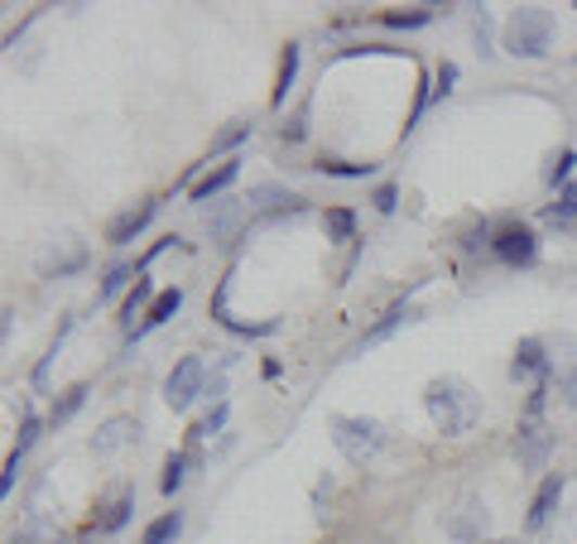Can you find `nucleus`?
Instances as JSON below:
<instances>
[{"label":"nucleus","mask_w":577,"mask_h":544,"mask_svg":"<svg viewBox=\"0 0 577 544\" xmlns=\"http://www.w3.org/2000/svg\"><path fill=\"white\" fill-rule=\"evenodd\" d=\"M476 39H482V53H491V15H476Z\"/></svg>","instance_id":"c9c22d12"},{"label":"nucleus","mask_w":577,"mask_h":544,"mask_svg":"<svg viewBox=\"0 0 577 544\" xmlns=\"http://www.w3.org/2000/svg\"><path fill=\"white\" fill-rule=\"evenodd\" d=\"M371 203H375V213L390 217V213H395V203H399V188H395V184H381V188L371 193Z\"/></svg>","instance_id":"2f4dec72"},{"label":"nucleus","mask_w":577,"mask_h":544,"mask_svg":"<svg viewBox=\"0 0 577 544\" xmlns=\"http://www.w3.org/2000/svg\"><path fill=\"white\" fill-rule=\"evenodd\" d=\"M549 371H553V357H549V347H543L539 338H520V347H515V357H510V376L515 381H549Z\"/></svg>","instance_id":"1a4fd4ad"},{"label":"nucleus","mask_w":577,"mask_h":544,"mask_svg":"<svg viewBox=\"0 0 577 544\" xmlns=\"http://www.w3.org/2000/svg\"><path fill=\"white\" fill-rule=\"evenodd\" d=\"M227 419H231V405H227V400H217V405L193 425V434H188L193 443H188V448H197V443H207L213 434H221V429H227Z\"/></svg>","instance_id":"5701e85b"},{"label":"nucleus","mask_w":577,"mask_h":544,"mask_svg":"<svg viewBox=\"0 0 577 544\" xmlns=\"http://www.w3.org/2000/svg\"><path fill=\"white\" fill-rule=\"evenodd\" d=\"M308 136V116H304V111H298V116L294 121H288V126L280 130V140H284V146H298V140H304Z\"/></svg>","instance_id":"f704fd0d"},{"label":"nucleus","mask_w":577,"mask_h":544,"mask_svg":"<svg viewBox=\"0 0 577 544\" xmlns=\"http://www.w3.org/2000/svg\"><path fill=\"white\" fill-rule=\"evenodd\" d=\"M501 49L515 53V59H543L553 49V10L520 5L501 29Z\"/></svg>","instance_id":"f03ea898"},{"label":"nucleus","mask_w":577,"mask_h":544,"mask_svg":"<svg viewBox=\"0 0 577 544\" xmlns=\"http://www.w3.org/2000/svg\"><path fill=\"white\" fill-rule=\"evenodd\" d=\"M424 409L448 439H462V434H472V425L482 419V395H476L467 381H458V376H438L424 391Z\"/></svg>","instance_id":"f257e3e1"},{"label":"nucleus","mask_w":577,"mask_h":544,"mask_svg":"<svg viewBox=\"0 0 577 544\" xmlns=\"http://www.w3.org/2000/svg\"><path fill=\"white\" fill-rule=\"evenodd\" d=\"M20 463H25V453H15V448H10L5 472H0V496H10V492H15V482H20Z\"/></svg>","instance_id":"7c9ffc66"},{"label":"nucleus","mask_w":577,"mask_h":544,"mask_svg":"<svg viewBox=\"0 0 577 544\" xmlns=\"http://www.w3.org/2000/svg\"><path fill=\"white\" fill-rule=\"evenodd\" d=\"M174 246H179V237H159V241H154V246H150V251H144V255H140V275H150V265H154V261H159V255H164V251H174Z\"/></svg>","instance_id":"473e14b6"},{"label":"nucleus","mask_w":577,"mask_h":544,"mask_svg":"<svg viewBox=\"0 0 577 544\" xmlns=\"http://www.w3.org/2000/svg\"><path fill=\"white\" fill-rule=\"evenodd\" d=\"M323 179H347V184H357V179H371L375 174V164H351V160H318L313 164Z\"/></svg>","instance_id":"a878e982"},{"label":"nucleus","mask_w":577,"mask_h":544,"mask_svg":"<svg viewBox=\"0 0 577 544\" xmlns=\"http://www.w3.org/2000/svg\"><path fill=\"white\" fill-rule=\"evenodd\" d=\"M553 448V434L539 425V419H520L515 429V458L525 463V468H543V458H549Z\"/></svg>","instance_id":"f8f14e48"},{"label":"nucleus","mask_w":577,"mask_h":544,"mask_svg":"<svg viewBox=\"0 0 577 544\" xmlns=\"http://www.w3.org/2000/svg\"><path fill=\"white\" fill-rule=\"evenodd\" d=\"M197 463V448H174L169 458H164V477H159V492L164 496H174L179 486L188 482V468Z\"/></svg>","instance_id":"a211bd4d"},{"label":"nucleus","mask_w":577,"mask_h":544,"mask_svg":"<svg viewBox=\"0 0 577 544\" xmlns=\"http://www.w3.org/2000/svg\"><path fill=\"white\" fill-rule=\"evenodd\" d=\"M231 280H236V265H231L227 275L217 280V290H213V304H207V314H213V324L217 328H227V332H236V338H270V332H280V318H265V324H246V318H236L227 308V299H231Z\"/></svg>","instance_id":"423d86ee"},{"label":"nucleus","mask_w":577,"mask_h":544,"mask_svg":"<svg viewBox=\"0 0 577 544\" xmlns=\"http://www.w3.org/2000/svg\"><path fill=\"white\" fill-rule=\"evenodd\" d=\"M452 87H458V63H443V68H438V83H433V97L443 102V97H448Z\"/></svg>","instance_id":"72a5a7b5"},{"label":"nucleus","mask_w":577,"mask_h":544,"mask_svg":"<svg viewBox=\"0 0 577 544\" xmlns=\"http://www.w3.org/2000/svg\"><path fill=\"white\" fill-rule=\"evenodd\" d=\"M43 434V419H39V409L35 405H25V415H20V439H15V453H29L39 443Z\"/></svg>","instance_id":"cd10ccee"},{"label":"nucleus","mask_w":577,"mask_h":544,"mask_svg":"<svg viewBox=\"0 0 577 544\" xmlns=\"http://www.w3.org/2000/svg\"><path fill=\"white\" fill-rule=\"evenodd\" d=\"M491 255L505 265V270H529V265L539 261V237L529 222H515L505 217L501 227L491 231Z\"/></svg>","instance_id":"20e7f679"},{"label":"nucleus","mask_w":577,"mask_h":544,"mask_svg":"<svg viewBox=\"0 0 577 544\" xmlns=\"http://www.w3.org/2000/svg\"><path fill=\"white\" fill-rule=\"evenodd\" d=\"M179 535H183V510H164L159 520H150V526H144L140 544H174Z\"/></svg>","instance_id":"4be33fe9"},{"label":"nucleus","mask_w":577,"mask_h":544,"mask_svg":"<svg viewBox=\"0 0 577 544\" xmlns=\"http://www.w3.org/2000/svg\"><path fill=\"white\" fill-rule=\"evenodd\" d=\"M539 217L549 222V227H559V231H577V184L563 188V193H559V203H549Z\"/></svg>","instance_id":"6ab92c4d"},{"label":"nucleus","mask_w":577,"mask_h":544,"mask_svg":"<svg viewBox=\"0 0 577 544\" xmlns=\"http://www.w3.org/2000/svg\"><path fill=\"white\" fill-rule=\"evenodd\" d=\"M251 121H231V126L227 130H221V136L213 140V154H227V150H236V146H246V140H251ZM227 160H231V154H227Z\"/></svg>","instance_id":"c85d7f7f"},{"label":"nucleus","mask_w":577,"mask_h":544,"mask_svg":"<svg viewBox=\"0 0 577 544\" xmlns=\"http://www.w3.org/2000/svg\"><path fill=\"white\" fill-rule=\"evenodd\" d=\"M154 217H159V198H140L136 207H126V213H116V217H111L106 241H111V246H130V241H136Z\"/></svg>","instance_id":"6e6552de"},{"label":"nucleus","mask_w":577,"mask_h":544,"mask_svg":"<svg viewBox=\"0 0 577 544\" xmlns=\"http://www.w3.org/2000/svg\"><path fill=\"white\" fill-rule=\"evenodd\" d=\"M491 544H505V540H491Z\"/></svg>","instance_id":"58836bf2"},{"label":"nucleus","mask_w":577,"mask_h":544,"mask_svg":"<svg viewBox=\"0 0 577 544\" xmlns=\"http://www.w3.org/2000/svg\"><path fill=\"white\" fill-rule=\"evenodd\" d=\"M68 332H73V314H63V324H59V332H53L49 352H43V357H39V366H35V385H43V381H49V366L59 362V352H63V342H68Z\"/></svg>","instance_id":"bb28decb"},{"label":"nucleus","mask_w":577,"mask_h":544,"mask_svg":"<svg viewBox=\"0 0 577 544\" xmlns=\"http://www.w3.org/2000/svg\"><path fill=\"white\" fill-rule=\"evenodd\" d=\"M323 231H328L332 246L357 241V207H328V213H323Z\"/></svg>","instance_id":"aec40b11"},{"label":"nucleus","mask_w":577,"mask_h":544,"mask_svg":"<svg viewBox=\"0 0 577 544\" xmlns=\"http://www.w3.org/2000/svg\"><path fill=\"white\" fill-rule=\"evenodd\" d=\"M563 472H549L539 482V492H535V502H529V516H525V530H543L553 520V510H559V502H563Z\"/></svg>","instance_id":"ddd939ff"},{"label":"nucleus","mask_w":577,"mask_h":544,"mask_svg":"<svg viewBox=\"0 0 577 544\" xmlns=\"http://www.w3.org/2000/svg\"><path fill=\"white\" fill-rule=\"evenodd\" d=\"M130 510H136V492H116L111 502L102 506V516H97V535H116V530H126V520H130Z\"/></svg>","instance_id":"f3484780"},{"label":"nucleus","mask_w":577,"mask_h":544,"mask_svg":"<svg viewBox=\"0 0 577 544\" xmlns=\"http://www.w3.org/2000/svg\"><path fill=\"white\" fill-rule=\"evenodd\" d=\"M414 294H419V284H409V290H405V294H399V299H395V304H390V308H385V314H381V318H375V324H371V328H366V332H361V338H357V342H351V357H357V352H366V347H375V342H385V338H390V332H395V328H405V324H409V318H414Z\"/></svg>","instance_id":"0eeeda50"},{"label":"nucleus","mask_w":577,"mask_h":544,"mask_svg":"<svg viewBox=\"0 0 577 544\" xmlns=\"http://www.w3.org/2000/svg\"><path fill=\"white\" fill-rule=\"evenodd\" d=\"M136 280H140V265L116 261V265H111V270L102 275V290H97V299H102V304H111V299L126 290V284H136Z\"/></svg>","instance_id":"b1692460"},{"label":"nucleus","mask_w":577,"mask_h":544,"mask_svg":"<svg viewBox=\"0 0 577 544\" xmlns=\"http://www.w3.org/2000/svg\"><path fill=\"white\" fill-rule=\"evenodd\" d=\"M298 68H304V49H298V43H288L284 59H280V77H274V97H270L274 111L288 106V92H294V83H298Z\"/></svg>","instance_id":"dca6fc26"},{"label":"nucleus","mask_w":577,"mask_h":544,"mask_svg":"<svg viewBox=\"0 0 577 544\" xmlns=\"http://www.w3.org/2000/svg\"><path fill=\"white\" fill-rule=\"evenodd\" d=\"M328 429H332V443H337V453L351 463V468H366V463H371L375 453L385 448V434H381V425H375V419L332 415Z\"/></svg>","instance_id":"7ed1b4c3"},{"label":"nucleus","mask_w":577,"mask_h":544,"mask_svg":"<svg viewBox=\"0 0 577 544\" xmlns=\"http://www.w3.org/2000/svg\"><path fill=\"white\" fill-rule=\"evenodd\" d=\"M241 164H246V160H241V154H231V160H221L217 169H207L203 179H197L193 188H188V203H197V207H203V203H213V198H221L231 184L241 179Z\"/></svg>","instance_id":"9d476101"},{"label":"nucleus","mask_w":577,"mask_h":544,"mask_svg":"<svg viewBox=\"0 0 577 544\" xmlns=\"http://www.w3.org/2000/svg\"><path fill=\"white\" fill-rule=\"evenodd\" d=\"M381 25L385 29H424V25H433V5H414V10H385L381 15Z\"/></svg>","instance_id":"393cba45"},{"label":"nucleus","mask_w":577,"mask_h":544,"mask_svg":"<svg viewBox=\"0 0 577 544\" xmlns=\"http://www.w3.org/2000/svg\"><path fill=\"white\" fill-rule=\"evenodd\" d=\"M136 434H140V419L136 415H111L106 425H97V434H92L87 448H92L97 458H106V453H120L126 443H136Z\"/></svg>","instance_id":"9b49d317"},{"label":"nucleus","mask_w":577,"mask_h":544,"mask_svg":"<svg viewBox=\"0 0 577 544\" xmlns=\"http://www.w3.org/2000/svg\"><path fill=\"white\" fill-rule=\"evenodd\" d=\"M179 308H183V284H169V290H159V299H154V304H150V314L140 318V328L130 332L126 342H140V338H150V332L169 324V318L179 314Z\"/></svg>","instance_id":"4468645a"},{"label":"nucleus","mask_w":577,"mask_h":544,"mask_svg":"<svg viewBox=\"0 0 577 544\" xmlns=\"http://www.w3.org/2000/svg\"><path fill=\"white\" fill-rule=\"evenodd\" d=\"M280 371H284V362H280V357L265 362V381H280Z\"/></svg>","instance_id":"e433bc0d"},{"label":"nucleus","mask_w":577,"mask_h":544,"mask_svg":"<svg viewBox=\"0 0 577 544\" xmlns=\"http://www.w3.org/2000/svg\"><path fill=\"white\" fill-rule=\"evenodd\" d=\"M87 265V246L82 241H73L68 251H59V246H49L39 255V275L43 280H53V275H73V270H82Z\"/></svg>","instance_id":"2eb2a0df"},{"label":"nucleus","mask_w":577,"mask_h":544,"mask_svg":"<svg viewBox=\"0 0 577 544\" xmlns=\"http://www.w3.org/2000/svg\"><path fill=\"white\" fill-rule=\"evenodd\" d=\"M87 395H92V385H87V381H77L73 391H63L59 400H53V409H49V425H53V429H59V425H68V419L77 415V409L87 405Z\"/></svg>","instance_id":"412c9836"},{"label":"nucleus","mask_w":577,"mask_h":544,"mask_svg":"<svg viewBox=\"0 0 577 544\" xmlns=\"http://www.w3.org/2000/svg\"><path fill=\"white\" fill-rule=\"evenodd\" d=\"M203 395H207V366H203V357H183L169 376H164V405H169V409H193Z\"/></svg>","instance_id":"39448f33"},{"label":"nucleus","mask_w":577,"mask_h":544,"mask_svg":"<svg viewBox=\"0 0 577 544\" xmlns=\"http://www.w3.org/2000/svg\"><path fill=\"white\" fill-rule=\"evenodd\" d=\"M10 544H29V540H10Z\"/></svg>","instance_id":"4c0bfd02"},{"label":"nucleus","mask_w":577,"mask_h":544,"mask_svg":"<svg viewBox=\"0 0 577 544\" xmlns=\"http://www.w3.org/2000/svg\"><path fill=\"white\" fill-rule=\"evenodd\" d=\"M573 169H577V150H563L559 160L549 164V174H543V179H549V188H559V193H563V188H568V179H573Z\"/></svg>","instance_id":"c756f323"}]
</instances>
